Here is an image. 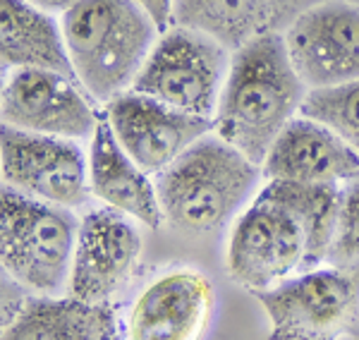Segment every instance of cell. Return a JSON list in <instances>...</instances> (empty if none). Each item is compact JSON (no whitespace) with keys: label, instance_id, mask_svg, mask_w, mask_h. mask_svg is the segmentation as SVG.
<instances>
[{"label":"cell","instance_id":"obj_1","mask_svg":"<svg viewBox=\"0 0 359 340\" xmlns=\"http://www.w3.org/2000/svg\"><path fill=\"white\" fill-rule=\"evenodd\" d=\"M306 91L283 34L266 32L230 57L213 130L262 168L278 135L299 113Z\"/></svg>","mask_w":359,"mask_h":340},{"label":"cell","instance_id":"obj_2","mask_svg":"<svg viewBox=\"0 0 359 340\" xmlns=\"http://www.w3.org/2000/svg\"><path fill=\"white\" fill-rule=\"evenodd\" d=\"M60 27L79 86L106 106L132 91L161 32L137 0H79Z\"/></svg>","mask_w":359,"mask_h":340},{"label":"cell","instance_id":"obj_3","mask_svg":"<svg viewBox=\"0 0 359 340\" xmlns=\"http://www.w3.org/2000/svg\"><path fill=\"white\" fill-rule=\"evenodd\" d=\"M262 168L221 137H204L156 175L161 209L177 233L201 238L230 221Z\"/></svg>","mask_w":359,"mask_h":340},{"label":"cell","instance_id":"obj_4","mask_svg":"<svg viewBox=\"0 0 359 340\" xmlns=\"http://www.w3.org/2000/svg\"><path fill=\"white\" fill-rule=\"evenodd\" d=\"M79 223L55 206L5 184L0 192V261L10 278L41 295L69 283Z\"/></svg>","mask_w":359,"mask_h":340},{"label":"cell","instance_id":"obj_5","mask_svg":"<svg viewBox=\"0 0 359 340\" xmlns=\"http://www.w3.org/2000/svg\"><path fill=\"white\" fill-rule=\"evenodd\" d=\"M254 297L269 316V340L359 338V271L311 268Z\"/></svg>","mask_w":359,"mask_h":340},{"label":"cell","instance_id":"obj_6","mask_svg":"<svg viewBox=\"0 0 359 340\" xmlns=\"http://www.w3.org/2000/svg\"><path fill=\"white\" fill-rule=\"evenodd\" d=\"M230 50L184 27H170L158 36L132 91L165 103L175 111L213 120L225 79Z\"/></svg>","mask_w":359,"mask_h":340},{"label":"cell","instance_id":"obj_7","mask_svg":"<svg viewBox=\"0 0 359 340\" xmlns=\"http://www.w3.org/2000/svg\"><path fill=\"white\" fill-rule=\"evenodd\" d=\"M304 257L306 238L297 218L257 194L230 233L225 266L230 278L254 295L304 268Z\"/></svg>","mask_w":359,"mask_h":340},{"label":"cell","instance_id":"obj_8","mask_svg":"<svg viewBox=\"0 0 359 340\" xmlns=\"http://www.w3.org/2000/svg\"><path fill=\"white\" fill-rule=\"evenodd\" d=\"M0 165L8 187L48 204L77 209L91 194L89 165L72 140L3 125Z\"/></svg>","mask_w":359,"mask_h":340},{"label":"cell","instance_id":"obj_9","mask_svg":"<svg viewBox=\"0 0 359 340\" xmlns=\"http://www.w3.org/2000/svg\"><path fill=\"white\" fill-rule=\"evenodd\" d=\"M294 70L309 89L359 79V8L328 0L283 32Z\"/></svg>","mask_w":359,"mask_h":340},{"label":"cell","instance_id":"obj_10","mask_svg":"<svg viewBox=\"0 0 359 340\" xmlns=\"http://www.w3.org/2000/svg\"><path fill=\"white\" fill-rule=\"evenodd\" d=\"M77 84L50 70H13L0 96L3 125L62 140L94 137L98 118Z\"/></svg>","mask_w":359,"mask_h":340},{"label":"cell","instance_id":"obj_11","mask_svg":"<svg viewBox=\"0 0 359 340\" xmlns=\"http://www.w3.org/2000/svg\"><path fill=\"white\" fill-rule=\"evenodd\" d=\"M115 140L144 172H161L213 130V120L175 111L151 96L127 91L108 103Z\"/></svg>","mask_w":359,"mask_h":340},{"label":"cell","instance_id":"obj_12","mask_svg":"<svg viewBox=\"0 0 359 340\" xmlns=\"http://www.w3.org/2000/svg\"><path fill=\"white\" fill-rule=\"evenodd\" d=\"M142 259L137 228L115 209H94L79 223L77 250L69 271V295L108 302L130 283Z\"/></svg>","mask_w":359,"mask_h":340},{"label":"cell","instance_id":"obj_13","mask_svg":"<svg viewBox=\"0 0 359 340\" xmlns=\"http://www.w3.org/2000/svg\"><path fill=\"white\" fill-rule=\"evenodd\" d=\"M213 316V285L194 268H172L132 302L123 340H201Z\"/></svg>","mask_w":359,"mask_h":340},{"label":"cell","instance_id":"obj_14","mask_svg":"<svg viewBox=\"0 0 359 340\" xmlns=\"http://www.w3.org/2000/svg\"><path fill=\"white\" fill-rule=\"evenodd\" d=\"M262 175L266 180L340 184L359 175V154L326 125L294 115L264 158Z\"/></svg>","mask_w":359,"mask_h":340},{"label":"cell","instance_id":"obj_15","mask_svg":"<svg viewBox=\"0 0 359 340\" xmlns=\"http://www.w3.org/2000/svg\"><path fill=\"white\" fill-rule=\"evenodd\" d=\"M0 340H123L108 302L25 297L10 307Z\"/></svg>","mask_w":359,"mask_h":340},{"label":"cell","instance_id":"obj_16","mask_svg":"<svg viewBox=\"0 0 359 340\" xmlns=\"http://www.w3.org/2000/svg\"><path fill=\"white\" fill-rule=\"evenodd\" d=\"M89 187L111 209L137 218L147 228H161L163 209H161L156 182L149 180V172L123 151L115 140L106 118L98 120V128L91 137L89 149Z\"/></svg>","mask_w":359,"mask_h":340},{"label":"cell","instance_id":"obj_17","mask_svg":"<svg viewBox=\"0 0 359 340\" xmlns=\"http://www.w3.org/2000/svg\"><path fill=\"white\" fill-rule=\"evenodd\" d=\"M0 60L3 70H50L77 79L62 27L25 0H0Z\"/></svg>","mask_w":359,"mask_h":340},{"label":"cell","instance_id":"obj_18","mask_svg":"<svg viewBox=\"0 0 359 340\" xmlns=\"http://www.w3.org/2000/svg\"><path fill=\"white\" fill-rule=\"evenodd\" d=\"M259 194L285 206L299 221L306 238L304 271H311L318 264L328 261L335 240V228H338L340 201H343V187L340 184L269 180Z\"/></svg>","mask_w":359,"mask_h":340},{"label":"cell","instance_id":"obj_19","mask_svg":"<svg viewBox=\"0 0 359 340\" xmlns=\"http://www.w3.org/2000/svg\"><path fill=\"white\" fill-rule=\"evenodd\" d=\"M170 25L204 34L230 53L271 32L266 0H172Z\"/></svg>","mask_w":359,"mask_h":340},{"label":"cell","instance_id":"obj_20","mask_svg":"<svg viewBox=\"0 0 359 340\" xmlns=\"http://www.w3.org/2000/svg\"><path fill=\"white\" fill-rule=\"evenodd\" d=\"M299 115L326 125L359 154V79L309 89Z\"/></svg>","mask_w":359,"mask_h":340},{"label":"cell","instance_id":"obj_21","mask_svg":"<svg viewBox=\"0 0 359 340\" xmlns=\"http://www.w3.org/2000/svg\"><path fill=\"white\" fill-rule=\"evenodd\" d=\"M328 264L335 268L359 271V175L347 180L343 187L338 228Z\"/></svg>","mask_w":359,"mask_h":340},{"label":"cell","instance_id":"obj_22","mask_svg":"<svg viewBox=\"0 0 359 340\" xmlns=\"http://www.w3.org/2000/svg\"><path fill=\"white\" fill-rule=\"evenodd\" d=\"M321 3H328V0H266L271 32L283 34L299 15H304L306 10L316 8Z\"/></svg>","mask_w":359,"mask_h":340},{"label":"cell","instance_id":"obj_23","mask_svg":"<svg viewBox=\"0 0 359 340\" xmlns=\"http://www.w3.org/2000/svg\"><path fill=\"white\" fill-rule=\"evenodd\" d=\"M149 15L154 17V22L158 29H168L172 22V0H137Z\"/></svg>","mask_w":359,"mask_h":340},{"label":"cell","instance_id":"obj_24","mask_svg":"<svg viewBox=\"0 0 359 340\" xmlns=\"http://www.w3.org/2000/svg\"><path fill=\"white\" fill-rule=\"evenodd\" d=\"M25 3L43 10V13H62L65 15L69 8H74V5L79 3V0H25Z\"/></svg>","mask_w":359,"mask_h":340},{"label":"cell","instance_id":"obj_25","mask_svg":"<svg viewBox=\"0 0 359 340\" xmlns=\"http://www.w3.org/2000/svg\"><path fill=\"white\" fill-rule=\"evenodd\" d=\"M347 3H352V5H357V8H359V0H347Z\"/></svg>","mask_w":359,"mask_h":340}]
</instances>
